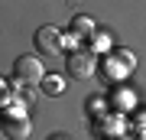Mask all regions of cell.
<instances>
[{"mask_svg": "<svg viewBox=\"0 0 146 140\" xmlns=\"http://www.w3.org/2000/svg\"><path fill=\"white\" fill-rule=\"evenodd\" d=\"M101 75L107 78V85L114 88V85H123V78L136 72V56L133 52H127V49H114L110 56L101 59V68H98Z\"/></svg>", "mask_w": 146, "mask_h": 140, "instance_id": "6da1fadb", "label": "cell"}, {"mask_svg": "<svg viewBox=\"0 0 146 140\" xmlns=\"http://www.w3.org/2000/svg\"><path fill=\"white\" fill-rule=\"evenodd\" d=\"M136 124H140V127H130V130H133V137H136V140H140V137L146 140V114H143L140 121H136Z\"/></svg>", "mask_w": 146, "mask_h": 140, "instance_id": "30bf717a", "label": "cell"}, {"mask_svg": "<svg viewBox=\"0 0 146 140\" xmlns=\"http://www.w3.org/2000/svg\"><path fill=\"white\" fill-rule=\"evenodd\" d=\"M62 42H65V33L58 29V26H39V29L33 33V46H36L42 56H58V52H65Z\"/></svg>", "mask_w": 146, "mask_h": 140, "instance_id": "5b68a950", "label": "cell"}, {"mask_svg": "<svg viewBox=\"0 0 146 140\" xmlns=\"http://www.w3.org/2000/svg\"><path fill=\"white\" fill-rule=\"evenodd\" d=\"M29 130H33V124L26 117V108H23L20 101L7 104V108H3V137L7 140H26Z\"/></svg>", "mask_w": 146, "mask_h": 140, "instance_id": "7a4b0ae2", "label": "cell"}, {"mask_svg": "<svg viewBox=\"0 0 146 140\" xmlns=\"http://www.w3.org/2000/svg\"><path fill=\"white\" fill-rule=\"evenodd\" d=\"M107 104H110L114 114H130V111L136 108V94L127 88V85H114L110 94H107Z\"/></svg>", "mask_w": 146, "mask_h": 140, "instance_id": "8992f818", "label": "cell"}, {"mask_svg": "<svg viewBox=\"0 0 146 140\" xmlns=\"http://www.w3.org/2000/svg\"><path fill=\"white\" fill-rule=\"evenodd\" d=\"M49 140H65V137H58V134H52V137H49Z\"/></svg>", "mask_w": 146, "mask_h": 140, "instance_id": "8fae6325", "label": "cell"}, {"mask_svg": "<svg viewBox=\"0 0 146 140\" xmlns=\"http://www.w3.org/2000/svg\"><path fill=\"white\" fill-rule=\"evenodd\" d=\"M65 72L72 75V78H91L94 72H98V56L88 49V46H81L78 52H72V56H65Z\"/></svg>", "mask_w": 146, "mask_h": 140, "instance_id": "277c9868", "label": "cell"}, {"mask_svg": "<svg viewBox=\"0 0 146 140\" xmlns=\"http://www.w3.org/2000/svg\"><path fill=\"white\" fill-rule=\"evenodd\" d=\"M39 88L46 91L49 98H58V94L65 91V78H62V75H52V72H49L46 78H42V85H39Z\"/></svg>", "mask_w": 146, "mask_h": 140, "instance_id": "ba28073f", "label": "cell"}, {"mask_svg": "<svg viewBox=\"0 0 146 140\" xmlns=\"http://www.w3.org/2000/svg\"><path fill=\"white\" fill-rule=\"evenodd\" d=\"M68 33H72V36H78V39H91L98 29H94V20H91L88 13H75L72 23H68Z\"/></svg>", "mask_w": 146, "mask_h": 140, "instance_id": "52a82bcc", "label": "cell"}, {"mask_svg": "<svg viewBox=\"0 0 146 140\" xmlns=\"http://www.w3.org/2000/svg\"><path fill=\"white\" fill-rule=\"evenodd\" d=\"M46 65H42L39 56H33V52H26V56H16L13 62V78L20 85H42V78H46Z\"/></svg>", "mask_w": 146, "mask_h": 140, "instance_id": "3957f363", "label": "cell"}, {"mask_svg": "<svg viewBox=\"0 0 146 140\" xmlns=\"http://www.w3.org/2000/svg\"><path fill=\"white\" fill-rule=\"evenodd\" d=\"M88 49L94 52V56H98V52H107V56L114 52V49H110V36H107V33H94V36L88 39Z\"/></svg>", "mask_w": 146, "mask_h": 140, "instance_id": "9c48e42d", "label": "cell"}]
</instances>
